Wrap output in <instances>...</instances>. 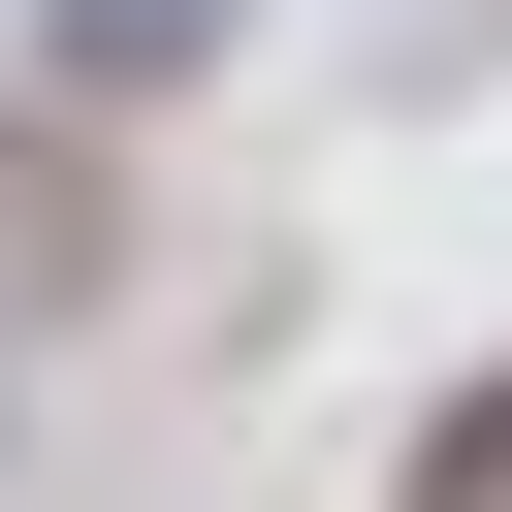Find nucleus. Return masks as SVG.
Instances as JSON below:
<instances>
[{
  "mask_svg": "<svg viewBox=\"0 0 512 512\" xmlns=\"http://www.w3.org/2000/svg\"><path fill=\"white\" fill-rule=\"evenodd\" d=\"M32 64H64V96H160V64H224V0H64Z\"/></svg>",
  "mask_w": 512,
  "mask_h": 512,
  "instance_id": "f257e3e1",
  "label": "nucleus"
},
{
  "mask_svg": "<svg viewBox=\"0 0 512 512\" xmlns=\"http://www.w3.org/2000/svg\"><path fill=\"white\" fill-rule=\"evenodd\" d=\"M416 512H512V384H448V448H416Z\"/></svg>",
  "mask_w": 512,
  "mask_h": 512,
  "instance_id": "f03ea898",
  "label": "nucleus"
}]
</instances>
